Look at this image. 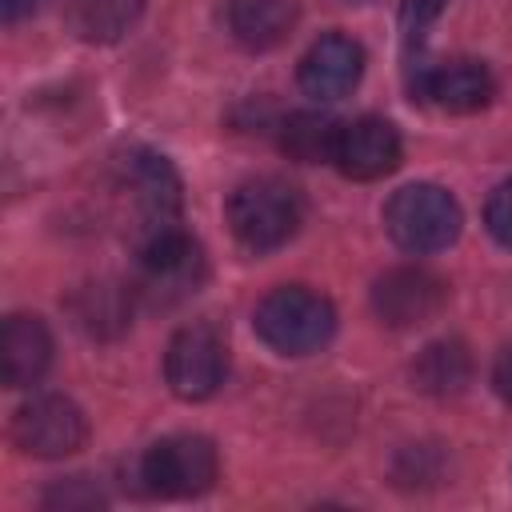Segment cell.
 <instances>
[{
    "mask_svg": "<svg viewBox=\"0 0 512 512\" xmlns=\"http://www.w3.org/2000/svg\"><path fill=\"white\" fill-rule=\"evenodd\" d=\"M132 288H120L112 280H96V284H84L76 296H72V316L76 324L88 332V336H120L128 328V316H132Z\"/></svg>",
    "mask_w": 512,
    "mask_h": 512,
    "instance_id": "16",
    "label": "cell"
},
{
    "mask_svg": "<svg viewBox=\"0 0 512 512\" xmlns=\"http://www.w3.org/2000/svg\"><path fill=\"white\" fill-rule=\"evenodd\" d=\"M52 364V332L40 316L16 312L4 320L0 336V372L8 388H32Z\"/></svg>",
    "mask_w": 512,
    "mask_h": 512,
    "instance_id": "13",
    "label": "cell"
},
{
    "mask_svg": "<svg viewBox=\"0 0 512 512\" xmlns=\"http://www.w3.org/2000/svg\"><path fill=\"white\" fill-rule=\"evenodd\" d=\"M12 440L28 456L60 460V456H72L88 440V416L80 412L76 400L60 396V392H44L16 408Z\"/></svg>",
    "mask_w": 512,
    "mask_h": 512,
    "instance_id": "8",
    "label": "cell"
},
{
    "mask_svg": "<svg viewBox=\"0 0 512 512\" xmlns=\"http://www.w3.org/2000/svg\"><path fill=\"white\" fill-rule=\"evenodd\" d=\"M468 380H472V356L460 340H436L412 364V384L428 396H456Z\"/></svg>",
    "mask_w": 512,
    "mask_h": 512,
    "instance_id": "17",
    "label": "cell"
},
{
    "mask_svg": "<svg viewBox=\"0 0 512 512\" xmlns=\"http://www.w3.org/2000/svg\"><path fill=\"white\" fill-rule=\"evenodd\" d=\"M496 92L492 72L480 60H444V64H428L416 76V96H424L428 104L444 108V112H480Z\"/></svg>",
    "mask_w": 512,
    "mask_h": 512,
    "instance_id": "12",
    "label": "cell"
},
{
    "mask_svg": "<svg viewBox=\"0 0 512 512\" xmlns=\"http://www.w3.org/2000/svg\"><path fill=\"white\" fill-rule=\"evenodd\" d=\"M44 504L48 508H96V504H104V496L96 488H88L84 476H72L68 484H60L56 492H48Z\"/></svg>",
    "mask_w": 512,
    "mask_h": 512,
    "instance_id": "21",
    "label": "cell"
},
{
    "mask_svg": "<svg viewBox=\"0 0 512 512\" xmlns=\"http://www.w3.org/2000/svg\"><path fill=\"white\" fill-rule=\"evenodd\" d=\"M120 188L128 192L132 212H136V244L180 228L184 192H180V176L168 156L152 148H132L120 160Z\"/></svg>",
    "mask_w": 512,
    "mask_h": 512,
    "instance_id": "5",
    "label": "cell"
},
{
    "mask_svg": "<svg viewBox=\"0 0 512 512\" xmlns=\"http://www.w3.org/2000/svg\"><path fill=\"white\" fill-rule=\"evenodd\" d=\"M364 76V48L344 32H324L304 52L296 80L312 100H340Z\"/></svg>",
    "mask_w": 512,
    "mask_h": 512,
    "instance_id": "11",
    "label": "cell"
},
{
    "mask_svg": "<svg viewBox=\"0 0 512 512\" xmlns=\"http://www.w3.org/2000/svg\"><path fill=\"white\" fill-rule=\"evenodd\" d=\"M484 224H488V232H492L496 244L512 248V180H504V184L492 188V196L484 204Z\"/></svg>",
    "mask_w": 512,
    "mask_h": 512,
    "instance_id": "20",
    "label": "cell"
},
{
    "mask_svg": "<svg viewBox=\"0 0 512 512\" xmlns=\"http://www.w3.org/2000/svg\"><path fill=\"white\" fill-rule=\"evenodd\" d=\"M336 136H340V120H332L324 112H292L280 124V148L288 160H300V164L332 160Z\"/></svg>",
    "mask_w": 512,
    "mask_h": 512,
    "instance_id": "18",
    "label": "cell"
},
{
    "mask_svg": "<svg viewBox=\"0 0 512 512\" xmlns=\"http://www.w3.org/2000/svg\"><path fill=\"white\" fill-rule=\"evenodd\" d=\"M492 388L500 392V400L512 404V348H504L496 356V364H492Z\"/></svg>",
    "mask_w": 512,
    "mask_h": 512,
    "instance_id": "22",
    "label": "cell"
},
{
    "mask_svg": "<svg viewBox=\"0 0 512 512\" xmlns=\"http://www.w3.org/2000/svg\"><path fill=\"white\" fill-rule=\"evenodd\" d=\"M332 164L348 180H380L400 164V132L384 116H356L340 124Z\"/></svg>",
    "mask_w": 512,
    "mask_h": 512,
    "instance_id": "10",
    "label": "cell"
},
{
    "mask_svg": "<svg viewBox=\"0 0 512 512\" xmlns=\"http://www.w3.org/2000/svg\"><path fill=\"white\" fill-rule=\"evenodd\" d=\"M64 24L88 44H116L144 12V0H60Z\"/></svg>",
    "mask_w": 512,
    "mask_h": 512,
    "instance_id": "15",
    "label": "cell"
},
{
    "mask_svg": "<svg viewBox=\"0 0 512 512\" xmlns=\"http://www.w3.org/2000/svg\"><path fill=\"white\" fill-rule=\"evenodd\" d=\"M208 276L204 248L184 232H160L144 244H136V284L132 292L152 308H176L180 300L196 296Z\"/></svg>",
    "mask_w": 512,
    "mask_h": 512,
    "instance_id": "3",
    "label": "cell"
},
{
    "mask_svg": "<svg viewBox=\"0 0 512 512\" xmlns=\"http://www.w3.org/2000/svg\"><path fill=\"white\" fill-rule=\"evenodd\" d=\"M256 336L280 352V356H308L320 352L332 332H336V308L328 296L304 288V284H284L272 288L256 304Z\"/></svg>",
    "mask_w": 512,
    "mask_h": 512,
    "instance_id": "2",
    "label": "cell"
},
{
    "mask_svg": "<svg viewBox=\"0 0 512 512\" xmlns=\"http://www.w3.org/2000/svg\"><path fill=\"white\" fill-rule=\"evenodd\" d=\"M224 376H228L224 336L212 324H204V320L176 328V336L168 340V352H164V380H168V388L180 400L196 404V400L216 396Z\"/></svg>",
    "mask_w": 512,
    "mask_h": 512,
    "instance_id": "7",
    "label": "cell"
},
{
    "mask_svg": "<svg viewBox=\"0 0 512 512\" xmlns=\"http://www.w3.org/2000/svg\"><path fill=\"white\" fill-rule=\"evenodd\" d=\"M448 8V0H404L400 8V28H404V44H420L424 32L440 20V12Z\"/></svg>",
    "mask_w": 512,
    "mask_h": 512,
    "instance_id": "19",
    "label": "cell"
},
{
    "mask_svg": "<svg viewBox=\"0 0 512 512\" xmlns=\"http://www.w3.org/2000/svg\"><path fill=\"white\" fill-rule=\"evenodd\" d=\"M40 8V0H0V16L4 24H20L24 16H32Z\"/></svg>",
    "mask_w": 512,
    "mask_h": 512,
    "instance_id": "23",
    "label": "cell"
},
{
    "mask_svg": "<svg viewBox=\"0 0 512 512\" xmlns=\"http://www.w3.org/2000/svg\"><path fill=\"white\" fill-rule=\"evenodd\" d=\"M300 0H228V28L248 52H268L292 36Z\"/></svg>",
    "mask_w": 512,
    "mask_h": 512,
    "instance_id": "14",
    "label": "cell"
},
{
    "mask_svg": "<svg viewBox=\"0 0 512 512\" xmlns=\"http://www.w3.org/2000/svg\"><path fill=\"white\" fill-rule=\"evenodd\" d=\"M140 488L152 496H168V500H184V496H200L216 484L220 476V460L208 436H164L152 448H144L140 464Z\"/></svg>",
    "mask_w": 512,
    "mask_h": 512,
    "instance_id": "6",
    "label": "cell"
},
{
    "mask_svg": "<svg viewBox=\"0 0 512 512\" xmlns=\"http://www.w3.org/2000/svg\"><path fill=\"white\" fill-rule=\"evenodd\" d=\"M464 212L440 184H404L384 204V228L404 252H440L460 236Z\"/></svg>",
    "mask_w": 512,
    "mask_h": 512,
    "instance_id": "4",
    "label": "cell"
},
{
    "mask_svg": "<svg viewBox=\"0 0 512 512\" xmlns=\"http://www.w3.org/2000/svg\"><path fill=\"white\" fill-rule=\"evenodd\" d=\"M304 220L300 192L280 176H252L228 196V228L248 252H276Z\"/></svg>",
    "mask_w": 512,
    "mask_h": 512,
    "instance_id": "1",
    "label": "cell"
},
{
    "mask_svg": "<svg viewBox=\"0 0 512 512\" xmlns=\"http://www.w3.org/2000/svg\"><path fill=\"white\" fill-rule=\"evenodd\" d=\"M444 304H448V280L420 264L392 268L372 284V312L388 328L428 324L432 316H440Z\"/></svg>",
    "mask_w": 512,
    "mask_h": 512,
    "instance_id": "9",
    "label": "cell"
}]
</instances>
